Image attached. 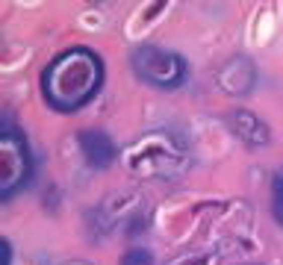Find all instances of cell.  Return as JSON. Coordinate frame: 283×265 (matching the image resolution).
I'll return each instance as SVG.
<instances>
[{
	"label": "cell",
	"mask_w": 283,
	"mask_h": 265,
	"mask_svg": "<svg viewBox=\"0 0 283 265\" xmlns=\"http://www.w3.org/2000/svg\"><path fill=\"white\" fill-rule=\"evenodd\" d=\"M80 151L86 156V162L91 168H109L115 162V145L104 130H83L80 132Z\"/></svg>",
	"instance_id": "5b68a950"
},
{
	"label": "cell",
	"mask_w": 283,
	"mask_h": 265,
	"mask_svg": "<svg viewBox=\"0 0 283 265\" xmlns=\"http://www.w3.org/2000/svg\"><path fill=\"white\" fill-rule=\"evenodd\" d=\"M257 83V68L248 56H233L218 71V86L227 94H248Z\"/></svg>",
	"instance_id": "277c9868"
},
{
	"label": "cell",
	"mask_w": 283,
	"mask_h": 265,
	"mask_svg": "<svg viewBox=\"0 0 283 265\" xmlns=\"http://www.w3.org/2000/svg\"><path fill=\"white\" fill-rule=\"evenodd\" d=\"M30 151L27 142L15 127L3 124L0 130V195L9 198L15 189H21L24 183L30 180Z\"/></svg>",
	"instance_id": "7a4b0ae2"
},
{
	"label": "cell",
	"mask_w": 283,
	"mask_h": 265,
	"mask_svg": "<svg viewBox=\"0 0 283 265\" xmlns=\"http://www.w3.org/2000/svg\"><path fill=\"white\" fill-rule=\"evenodd\" d=\"M104 83V62L88 47H71L59 53L42 74V91L50 106L62 112L88 103Z\"/></svg>",
	"instance_id": "6da1fadb"
},
{
	"label": "cell",
	"mask_w": 283,
	"mask_h": 265,
	"mask_svg": "<svg viewBox=\"0 0 283 265\" xmlns=\"http://www.w3.org/2000/svg\"><path fill=\"white\" fill-rule=\"evenodd\" d=\"M133 71L159 88H174L186 77V65L177 53H168L162 47H136L133 50Z\"/></svg>",
	"instance_id": "3957f363"
},
{
	"label": "cell",
	"mask_w": 283,
	"mask_h": 265,
	"mask_svg": "<svg viewBox=\"0 0 283 265\" xmlns=\"http://www.w3.org/2000/svg\"><path fill=\"white\" fill-rule=\"evenodd\" d=\"M227 124H230L233 132L239 136L245 145H251V148H262V145H268V139H271L265 121H260L254 112H248V109L230 112V115H227Z\"/></svg>",
	"instance_id": "8992f818"
},
{
	"label": "cell",
	"mask_w": 283,
	"mask_h": 265,
	"mask_svg": "<svg viewBox=\"0 0 283 265\" xmlns=\"http://www.w3.org/2000/svg\"><path fill=\"white\" fill-rule=\"evenodd\" d=\"M121 265H153V256H151L148 247H130V250L124 253Z\"/></svg>",
	"instance_id": "52a82bcc"
},
{
	"label": "cell",
	"mask_w": 283,
	"mask_h": 265,
	"mask_svg": "<svg viewBox=\"0 0 283 265\" xmlns=\"http://www.w3.org/2000/svg\"><path fill=\"white\" fill-rule=\"evenodd\" d=\"M274 215L283 224V174L274 180Z\"/></svg>",
	"instance_id": "ba28073f"
}]
</instances>
